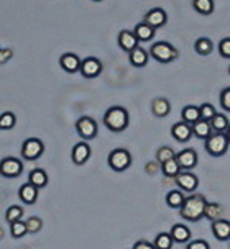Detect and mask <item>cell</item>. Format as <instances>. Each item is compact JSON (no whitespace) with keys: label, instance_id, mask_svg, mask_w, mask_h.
<instances>
[{"label":"cell","instance_id":"22","mask_svg":"<svg viewBox=\"0 0 230 249\" xmlns=\"http://www.w3.org/2000/svg\"><path fill=\"white\" fill-rule=\"evenodd\" d=\"M154 33H156V30L152 28L150 25H147L145 21H141V23H138L135 26L134 30V35L135 38L138 39V43H145V41H152V39L154 38Z\"/></svg>","mask_w":230,"mask_h":249},{"label":"cell","instance_id":"41","mask_svg":"<svg viewBox=\"0 0 230 249\" xmlns=\"http://www.w3.org/2000/svg\"><path fill=\"white\" fill-rule=\"evenodd\" d=\"M186 249H211V246L206 239H194V241H188Z\"/></svg>","mask_w":230,"mask_h":249},{"label":"cell","instance_id":"12","mask_svg":"<svg viewBox=\"0 0 230 249\" xmlns=\"http://www.w3.org/2000/svg\"><path fill=\"white\" fill-rule=\"evenodd\" d=\"M92 154V149L91 146L86 143V141H81V143H76L74 144L73 151H71V159L76 166H84L87 161H89Z\"/></svg>","mask_w":230,"mask_h":249},{"label":"cell","instance_id":"23","mask_svg":"<svg viewBox=\"0 0 230 249\" xmlns=\"http://www.w3.org/2000/svg\"><path fill=\"white\" fill-rule=\"evenodd\" d=\"M191 131L194 136L199 138V140H206V138L212 133L209 122H207V120H201V118L196 120V122L191 124Z\"/></svg>","mask_w":230,"mask_h":249},{"label":"cell","instance_id":"5","mask_svg":"<svg viewBox=\"0 0 230 249\" xmlns=\"http://www.w3.org/2000/svg\"><path fill=\"white\" fill-rule=\"evenodd\" d=\"M109 167L115 172H123L132 166V154L127 149L118 148L110 151L109 154Z\"/></svg>","mask_w":230,"mask_h":249},{"label":"cell","instance_id":"30","mask_svg":"<svg viewBox=\"0 0 230 249\" xmlns=\"http://www.w3.org/2000/svg\"><path fill=\"white\" fill-rule=\"evenodd\" d=\"M181 117H183V122L192 124L196 120H199V107L196 105H186L181 112Z\"/></svg>","mask_w":230,"mask_h":249},{"label":"cell","instance_id":"34","mask_svg":"<svg viewBox=\"0 0 230 249\" xmlns=\"http://www.w3.org/2000/svg\"><path fill=\"white\" fill-rule=\"evenodd\" d=\"M10 233H12V236L13 238H23L28 231H26V225H25V221L23 220H17V221H13V223H10Z\"/></svg>","mask_w":230,"mask_h":249},{"label":"cell","instance_id":"42","mask_svg":"<svg viewBox=\"0 0 230 249\" xmlns=\"http://www.w3.org/2000/svg\"><path fill=\"white\" fill-rule=\"evenodd\" d=\"M13 56L12 50H0V64H5L7 61H10Z\"/></svg>","mask_w":230,"mask_h":249},{"label":"cell","instance_id":"29","mask_svg":"<svg viewBox=\"0 0 230 249\" xmlns=\"http://www.w3.org/2000/svg\"><path fill=\"white\" fill-rule=\"evenodd\" d=\"M172 244H174V241H172L170 233L156 234V238H154V241H153L154 249H172Z\"/></svg>","mask_w":230,"mask_h":249},{"label":"cell","instance_id":"15","mask_svg":"<svg viewBox=\"0 0 230 249\" xmlns=\"http://www.w3.org/2000/svg\"><path fill=\"white\" fill-rule=\"evenodd\" d=\"M212 234L219 241H229L230 239V221L219 218V220L212 221Z\"/></svg>","mask_w":230,"mask_h":249},{"label":"cell","instance_id":"33","mask_svg":"<svg viewBox=\"0 0 230 249\" xmlns=\"http://www.w3.org/2000/svg\"><path fill=\"white\" fill-rule=\"evenodd\" d=\"M17 124V117L15 113L12 112H5L0 115V130H12Z\"/></svg>","mask_w":230,"mask_h":249},{"label":"cell","instance_id":"1","mask_svg":"<svg viewBox=\"0 0 230 249\" xmlns=\"http://www.w3.org/2000/svg\"><path fill=\"white\" fill-rule=\"evenodd\" d=\"M207 200L204 195L201 194H192L189 197H184V202L179 207V215L181 218L188 221H199L204 218V207Z\"/></svg>","mask_w":230,"mask_h":249},{"label":"cell","instance_id":"18","mask_svg":"<svg viewBox=\"0 0 230 249\" xmlns=\"http://www.w3.org/2000/svg\"><path fill=\"white\" fill-rule=\"evenodd\" d=\"M118 46L125 53H130L132 50H135V48L138 46V39L135 38L134 31L122 30L120 33H118Z\"/></svg>","mask_w":230,"mask_h":249},{"label":"cell","instance_id":"36","mask_svg":"<svg viewBox=\"0 0 230 249\" xmlns=\"http://www.w3.org/2000/svg\"><path fill=\"white\" fill-rule=\"evenodd\" d=\"M25 225H26V231L28 233H38V231H41L43 228V221H41V218H38V216H30L28 220L25 221Z\"/></svg>","mask_w":230,"mask_h":249},{"label":"cell","instance_id":"32","mask_svg":"<svg viewBox=\"0 0 230 249\" xmlns=\"http://www.w3.org/2000/svg\"><path fill=\"white\" fill-rule=\"evenodd\" d=\"M183 202H184V195H183V192H181V190H171V192H168V195H166L168 207L179 208Z\"/></svg>","mask_w":230,"mask_h":249},{"label":"cell","instance_id":"43","mask_svg":"<svg viewBox=\"0 0 230 249\" xmlns=\"http://www.w3.org/2000/svg\"><path fill=\"white\" fill-rule=\"evenodd\" d=\"M134 249H154V246H153V243L141 239V241H136V243L134 244Z\"/></svg>","mask_w":230,"mask_h":249},{"label":"cell","instance_id":"39","mask_svg":"<svg viewBox=\"0 0 230 249\" xmlns=\"http://www.w3.org/2000/svg\"><path fill=\"white\" fill-rule=\"evenodd\" d=\"M220 107L229 112L230 110V87H225L222 92H220Z\"/></svg>","mask_w":230,"mask_h":249},{"label":"cell","instance_id":"7","mask_svg":"<svg viewBox=\"0 0 230 249\" xmlns=\"http://www.w3.org/2000/svg\"><path fill=\"white\" fill-rule=\"evenodd\" d=\"M76 130H77V135L81 136L84 141H91L97 136V130H99V126H97V122L94 118L81 117L76 122Z\"/></svg>","mask_w":230,"mask_h":249},{"label":"cell","instance_id":"24","mask_svg":"<svg viewBox=\"0 0 230 249\" xmlns=\"http://www.w3.org/2000/svg\"><path fill=\"white\" fill-rule=\"evenodd\" d=\"M48 180H50V177H48L46 171H43V169H33L28 176V182L37 187V189H43V187H46Z\"/></svg>","mask_w":230,"mask_h":249},{"label":"cell","instance_id":"25","mask_svg":"<svg viewBox=\"0 0 230 249\" xmlns=\"http://www.w3.org/2000/svg\"><path fill=\"white\" fill-rule=\"evenodd\" d=\"M209 124H211L212 133H225L229 130V118L225 117V115L215 113L214 117L209 120Z\"/></svg>","mask_w":230,"mask_h":249},{"label":"cell","instance_id":"21","mask_svg":"<svg viewBox=\"0 0 230 249\" xmlns=\"http://www.w3.org/2000/svg\"><path fill=\"white\" fill-rule=\"evenodd\" d=\"M152 112L154 117H158V118H165L170 115L171 112V104H170V100L165 99V97H158V99H154L152 102Z\"/></svg>","mask_w":230,"mask_h":249},{"label":"cell","instance_id":"17","mask_svg":"<svg viewBox=\"0 0 230 249\" xmlns=\"http://www.w3.org/2000/svg\"><path fill=\"white\" fill-rule=\"evenodd\" d=\"M38 190L35 185H32L30 182H26L19 189V197L25 205H33L35 202L38 200Z\"/></svg>","mask_w":230,"mask_h":249},{"label":"cell","instance_id":"28","mask_svg":"<svg viewBox=\"0 0 230 249\" xmlns=\"http://www.w3.org/2000/svg\"><path fill=\"white\" fill-rule=\"evenodd\" d=\"M192 7L201 15H211L214 12V0H192Z\"/></svg>","mask_w":230,"mask_h":249},{"label":"cell","instance_id":"10","mask_svg":"<svg viewBox=\"0 0 230 249\" xmlns=\"http://www.w3.org/2000/svg\"><path fill=\"white\" fill-rule=\"evenodd\" d=\"M174 180H176V185L181 189V192H194V190L199 187V179L192 172H178L174 176Z\"/></svg>","mask_w":230,"mask_h":249},{"label":"cell","instance_id":"31","mask_svg":"<svg viewBox=\"0 0 230 249\" xmlns=\"http://www.w3.org/2000/svg\"><path fill=\"white\" fill-rule=\"evenodd\" d=\"M194 50L197 51V54L207 56V54H211L212 50H214V44H212L209 38H199L196 44H194Z\"/></svg>","mask_w":230,"mask_h":249},{"label":"cell","instance_id":"20","mask_svg":"<svg viewBox=\"0 0 230 249\" xmlns=\"http://www.w3.org/2000/svg\"><path fill=\"white\" fill-rule=\"evenodd\" d=\"M128 57H130V64L134 68H145L148 64V51H145L141 46H136L135 50H132L128 53Z\"/></svg>","mask_w":230,"mask_h":249},{"label":"cell","instance_id":"2","mask_svg":"<svg viewBox=\"0 0 230 249\" xmlns=\"http://www.w3.org/2000/svg\"><path fill=\"white\" fill-rule=\"evenodd\" d=\"M130 117L123 107H110L104 115V124L105 128L114 133H122L128 128Z\"/></svg>","mask_w":230,"mask_h":249},{"label":"cell","instance_id":"13","mask_svg":"<svg viewBox=\"0 0 230 249\" xmlns=\"http://www.w3.org/2000/svg\"><path fill=\"white\" fill-rule=\"evenodd\" d=\"M145 23L150 25L152 28H161V26H165L166 25V21H168V15H166V12L163 10V8H152L147 15H145Z\"/></svg>","mask_w":230,"mask_h":249},{"label":"cell","instance_id":"14","mask_svg":"<svg viewBox=\"0 0 230 249\" xmlns=\"http://www.w3.org/2000/svg\"><path fill=\"white\" fill-rule=\"evenodd\" d=\"M171 135L174 138L178 143H188L192 136V131H191V124L186 123V122H179V123H174L171 128Z\"/></svg>","mask_w":230,"mask_h":249},{"label":"cell","instance_id":"35","mask_svg":"<svg viewBox=\"0 0 230 249\" xmlns=\"http://www.w3.org/2000/svg\"><path fill=\"white\" fill-rule=\"evenodd\" d=\"M21 216H23V208L19 207V205H12L7 208L5 212V220L8 223H13V221L17 220H21Z\"/></svg>","mask_w":230,"mask_h":249},{"label":"cell","instance_id":"16","mask_svg":"<svg viewBox=\"0 0 230 249\" xmlns=\"http://www.w3.org/2000/svg\"><path fill=\"white\" fill-rule=\"evenodd\" d=\"M59 66L66 71V72L74 74V72H79L81 59H79V56L74 54V53H66V54L59 57Z\"/></svg>","mask_w":230,"mask_h":249},{"label":"cell","instance_id":"38","mask_svg":"<svg viewBox=\"0 0 230 249\" xmlns=\"http://www.w3.org/2000/svg\"><path fill=\"white\" fill-rule=\"evenodd\" d=\"M171 158H174V151H172L170 146H161V148L156 151V161L160 164Z\"/></svg>","mask_w":230,"mask_h":249},{"label":"cell","instance_id":"4","mask_svg":"<svg viewBox=\"0 0 230 249\" xmlns=\"http://www.w3.org/2000/svg\"><path fill=\"white\" fill-rule=\"evenodd\" d=\"M206 151L214 158H220L229 151V135L227 133H211L206 138Z\"/></svg>","mask_w":230,"mask_h":249},{"label":"cell","instance_id":"44","mask_svg":"<svg viewBox=\"0 0 230 249\" xmlns=\"http://www.w3.org/2000/svg\"><path fill=\"white\" fill-rule=\"evenodd\" d=\"M94 2H100V0H94Z\"/></svg>","mask_w":230,"mask_h":249},{"label":"cell","instance_id":"9","mask_svg":"<svg viewBox=\"0 0 230 249\" xmlns=\"http://www.w3.org/2000/svg\"><path fill=\"white\" fill-rule=\"evenodd\" d=\"M79 72H81L82 77H86V79L99 77L100 72H102V62L97 59V57H86V59L81 61Z\"/></svg>","mask_w":230,"mask_h":249},{"label":"cell","instance_id":"6","mask_svg":"<svg viewBox=\"0 0 230 249\" xmlns=\"http://www.w3.org/2000/svg\"><path fill=\"white\" fill-rule=\"evenodd\" d=\"M45 153V144L41 140L38 138H28L26 141H23L21 146V156L26 161H37L38 158H41V154Z\"/></svg>","mask_w":230,"mask_h":249},{"label":"cell","instance_id":"40","mask_svg":"<svg viewBox=\"0 0 230 249\" xmlns=\"http://www.w3.org/2000/svg\"><path fill=\"white\" fill-rule=\"evenodd\" d=\"M219 53L220 56L225 57V59H229L230 57V38H224L222 41L219 43Z\"/></svg>","mask_w":230,"mask_h":249},{"label":"cell","instance_id":"8","mask_svg":"<svg viewBox=\"0 0 230 249\" xmlns=\"http://www.w3.org/2000/svg\"><path fill=\"white\" fill-rule=\"evenodd\" d=\"M23 172V162L17 158H3L0 161V176L7 179H15Z\"/></svg>","mask_w":230,"mask_h":249},{"label":"cell","instance_id":"37","mask_svg":"<svg viewBox=\"0 0 230 249\" xmlns=\"http://www.w3.org/2000/svg\"><path fill=\"white\" fill-rule=\"evenodd\" d=\"M215 113L217 112H215V108L211 104H202L199 107V118L201 120H207V122H209Z\"/></svg>","mask_w":230,"mask_h":249},{"label":"cell","instance_id":"26","mask_svg":"<svg viewBox=\"0 0 230 249\" xmlns=\"http://www.w3.org/2000/svg\"><path fill=\"white\" fill-rule=\"evenodd\" d=\"M222 216V205L215 202H207L206 207H204V218L211 221H215Z\"/></svg>","mask_w":230,"mask_h":249},{"label":"cell","instance_id":"27","mask_svg":"<svg viewBox=\"0 0 230 249\" xmlns=\"http://www.w3.org/2000/svg\"><path fill=\"white\" fill-rule=\"evenodd\" d=\"M161 172L166 177H174L178 172H181L179 164H178V161H176V158L166 159L165 162H161Z\"/></svg>","mask_w":230,"mask_h":249},{"label":"cell","instance_id":"3","mask_svg":"<svg viewBox=\"0 0 230 249\" xmlns=\"http://www.w3.org/2000/svg\"><path fill=\"white\" fill-rule=\"evenodd\" d=\"M148 54L152 56L153 59H156L158 62H161V64H170V62L178 59L179 53L172 44L166 43V41H158V43L152 44Z\"/></svg>","mask_w":230,"mask_h":249},{"label":"cell","instance_id":"11","mask_svg":"<svg viewBox=\"0 0 230 249\" xmlns=\"http://www.w3.org/2000/svg\"><path fill=\"white\" fill-rule=\"evenodd\" d=\"M176 161H178L179 164V169L181 171H191V169H194L197 166V153L191 148L188 149H183L181 153L174 154Z\"/></svg>","mask_w":230,"mask_h":249},{"label":"cell","instance_id":"19","mask_svg":"<svg viewBox=\"0 0 230 249\" xmlns=\"http://www.w3.org/2000/svg\"><path fill=\"white\" fill-rule=\"evenodd\" d=\"M171 238L174 243L178 244H186L188 241H191L192 234H191V230L188 228L186 225H174L170 231Z\"/></svg>","mask_w":230,"mask_h":249}]
</instances>
